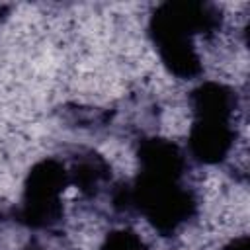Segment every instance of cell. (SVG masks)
<instances>
[{
    "label": "cell",
    "instance_id": "1",
    "mask_svg": "<svg viewBox=\"0 0 250 250\" xmlns=\"http://www.w3.org/2000/svg\"><path fill=\"white\" fill-rule=\"evenodd\" d=\"M197 143H199V146H201V154H205V156H215V158H217L219 154H223V150L227 148V143H229V141H227L223 129H219V127H215V129L205 127Z\"/></svg>",
    "mask_w": 250,
    "mask_h": 250
}]
</instances>
